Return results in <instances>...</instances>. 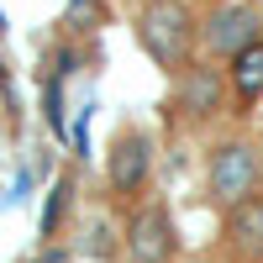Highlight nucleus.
<instances>
[{"instance_id":"obj_1","label":"nucleus","mask_w":263,"mask_h":263,"mask_svg":"<svg viewBox=\"0 0 263 263\" xmlns=\"http://www.w3.org/2000/svg\"><path fill=\"white\" fill-rule=\"evenodd\" d=\"M258 179H263V158H258L253 142H221V147L211 153L205 184H211V200H216V205L237 211L242 200L258 195Z\"/></svg>"},{"instance_id":"obj_2","label":"nucleus","mask_w":263,"mask_h":263,"mask_svg":"<svg viewBox=\"0 0 263 263\" xmlns=\"http://www.w3.org/2000/svg\"><path fill=\"white\" fill-rule=\"evenodd\" d=\"M142 48L163 63V69H179L184 53H190V11L179 6V0H153V6L142 11Z\"/></svg>"},{"instance_id":"obj_3","label":"nucleus","mask_w":263,"mask_h":263,"mask_svg":"<svg viewBox=\"0 0 263 263\" xmlns=\"http://www.w3.org/2000/svg\"><path fill=\"white\" fill-rule=\"evenodd\" d=\"M258 37H263V16L253 6H221V11H211V21H205V48L227 53V58L253 48Z\"/></svg>"},{"instance_id":"obj_4","label":"nucleus","mask_w":263,"mask_h":263,"mask_svg":"<svg viewBox=\"0 0 263 263\" xmlns=\"http://www.w3.org/2000/svg\"><path fill=\"white\" fill-rule=\"evenodd\" d=\"M126 253L132 263H168L174 258V221L163 205H142L126 227Z\"/></svg>"},{"instance_id":"obj_5","label":"nucleus","mask_w":263,"mask_h":263,"mask_svg":"<svg viewBox=\"0 0 263 263\" xmlns=\"http://www.w3.org/2000/svg\"><path fill=\"white\" fill-rule=\"evenodd\" d=\"M153 174V137L142 132H121L111 147V190L116 195H137Z\"/></svg>"},{"instance_id":"obj_6","label":"nucleus","mask_w":263,"mask_h":263,"mask_svg":"<svg viewBox=\"0 0 263 263\" xmlns=\"http://www.w3.org/2000/svg\"><path fill=\"white\" fill-rule=\"evenodd\" d=\"M227 248L242 263H263V195L227 211Z\"/></svg>"},{"instance_id":"obj_7","label":"nucleus","mask_w":263,"mask_h":263,"mask_svg":"<svg viewBox=\"0 0 263 263\" xmlns=\"http://www.w3.org/2000/svg\"><path fill=\"white\" fill-rule=\"evenodd\" d=\"M179 100H184L190 116H211V111H221V74H216V69H190L184 84H179Z\"/></svg>"},{"instance_id":"obj_8","label":"nucleus","mask_w":263,"mask_h":263,"mask_svg":"<svg viewBox=\"0 0 263 263\" xmlns=\"http://www.w3.org/2000/svg\"><path fill=\"white\" fill-rule=\"evenodd\" d=\"M227 79H232V90H237V100H242V105H253V100L263 95V37L253 42V48H242V53L232 58Z\"/></svg>"},{"instance_id":"obj_9","label":"nucleus","mask_w":263,"mask_h":263,"mask_svg":"<svg viewBox=\"0 0 263 263\" xmlns=\"http://www.w3.org/2000/svg\"><path fill=\"white\" fill-rule=\"evenodd\" d=\"M63 205H69V179H58L53 184V195H48V211H42V232H58V221H63Z\"/></svg>"},{"instance_id":"obj_10","label":"nucleus","mask_w":263,"mask_h":263,"mask_svg":"<svg viewBox=\"0 0 263 263\" xmlns=\"http://www.w3.org/2000/svg\"><path fill=\"white\" fill-rule=\"evenodd\" d=\"M90 21H100V0H74L69 6V27H90Z\"/></svg>"},{"instance_id":"obj_11","label":"nucleus","mask_w":263,"mask_h":263,"mask_svg":"<svg viewBox=\"0 0 263 263\" xmlns=\"http://www.w3.org/2000/svg\"><path fill=\"white\" fill-rule=\"evenodd\" d=\"M48 126L63 132V90H58V79L48 84Z\"/></svg>"},{"instance_id":"obj_12","label":"nucleus","mask_w":263,"mask_h":263,"mask_svg":"<svg viewBox=\"0 0 263 263\" xmlns=\"http://www.w3.org/2000/svg\"><path fill=\"white\" fill-rule=\"evenodd\" d=\"M37 263H69V258H63V253H58V248H53V253H42V258H37Z\"/></svg>"}]
</instances>
